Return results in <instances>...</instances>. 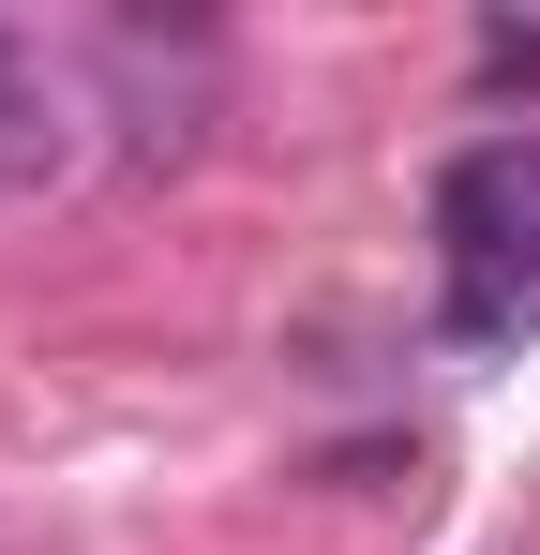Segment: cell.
I'll use <instances>...</instances> for the list:
<instances>
[{"instance_id": "obj_2", "label": "cell", "mask_w": 540, "mask_h": 555, "mask_svg": "<svg viewBox=\"0 0 540 555\" xmlns=\"http://www.w3.org/2000/svg\"><path fill=\"white\" fill-rule=\"evenodd\" d=\"M480 91H526V105H540V30H526V15L480 30Z\"/></svg>"}, {"instance_id": "obj_1", "label": "cell", "mask_w": 540, "mask_h": 555, "mask_svg": "<svg viewBox=\"0 0 540 555\" xmlns=\"http://www.w3.org/2000/svg\"><path fill=\"white\" fill-rule=\"evenodd\" d=\"M436 256H450V346L540 331V135H480L436 181Z\"/></svg>"}]
</instances>
